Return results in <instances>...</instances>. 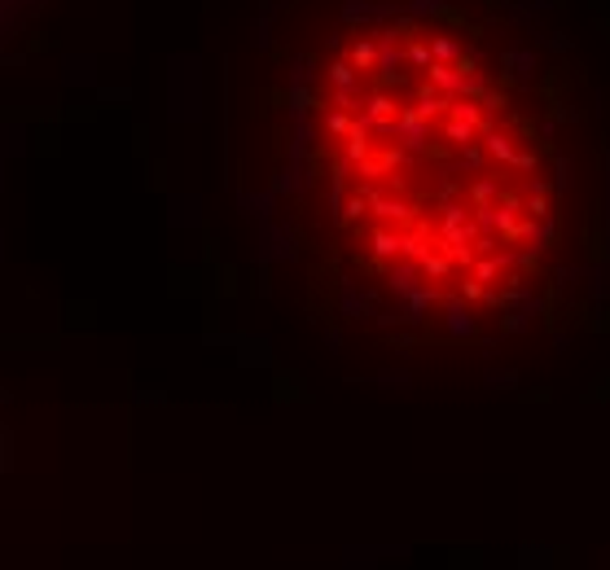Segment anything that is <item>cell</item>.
I'll list each match as a JSON object with an SVG mask.
<instances>
[{
    "instance_id": "6da1fadb",
    "label": "cell",
    "mask_w": 610,
    "mask_h": 570,
    "mask_svg": "<svg viewBox=\"0 0 610 570\" xmlns=\"http://www.w3.org/2000/svg\"><path fill=\"white\" fill-rule=\"evenodd\" d=\"M329 215L360 264L435 307H483L518 285L545 180L510 92L426 18L355 27L312 97Z\"/></svg>"
}]
</instances>
